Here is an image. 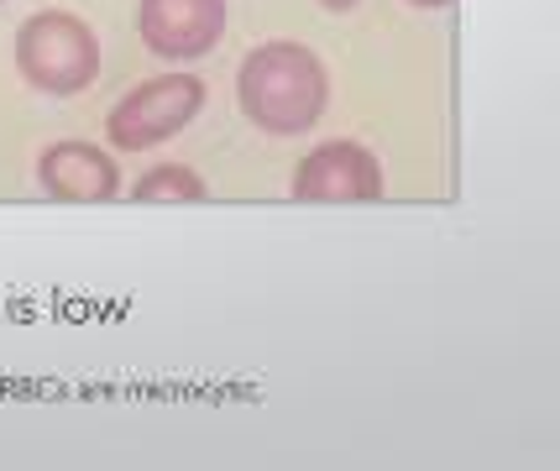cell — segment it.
Segmentation results:
<instances>
[{
	"mask_svg": "<svg viewBox=\"0 0 560 471\" xmlns=\"http://www.w3.org/2000/svg\"><path fill=\"white\" fill-rule=\"evenodd\" d=\"M199 105H205V84L195 74H158L116 99V110L105 116V137L121 152H147L178 137L199 116Z\"/></svg>",
	"mask_w": 560,
	"mask_h": 471,
	"instance_id": "cell-3",
	"label": "cell"
},
{
	"mask_svg": "<svg viewBox=\"0 0 560 471\" xmlns=\"http://www.w3.org/2000/svg\"><path fill=\"white\" fill-rule=\"evenodd\" d=\"M16 74L43 95H84L100 79V37L73 11H37L16 26Z\"/></svg>",
	"mask_w": 560,
	"mask_h": 471,
	"instance_id": "cell-2",
	"label": "cell"
},
{
	"mask_svg": "<svg viewBox=\"0 0 560 471\" xmlns=\"http://www.w3.org/2000/svg\"><path fill=\"white\" fill-rule=\"evenodd\" d=\"M37 184L58 204H105L121 195V168L95 142H52L37 157Z\"/></svg>",
	"mask_w": 560,
	"mask_h": 471,
	"instance_id": "cell-6",
	"label": "cell"
},
{
	"mask_svg": "<svg viewBox=\"0 0 560 471\" xmlns=\"http://www.w3.org/2000/svg\"><path fill=\"white\" fill-rule=\"evenodd\" d=\"M299 204H377L383 199V163L362 142H319L293 168Z\"/></svg>",
	"mask_w": 560,
	"mask_h": 471,
	"instance_id": "cell-4",
	"label": "cell"
},
{
	"mask_svg": "<svg viewBox=\"0 0 560 471\" xmlns=\"http://www.w3.org/2000/svg\"><path fill=\"white\" fill-rule=\"evenodd\" d=\"M409 5H419V11H445V5H456V0H409Z\"/></svg>",
	"mask_w": 560,
	"mask_h": 471,
	"instance_id": "cell-8",
	"label": "cell"
},
{
	"mask_svg": "<svg viewBox=\"0 0 560 471\" xmlns=\"http://www.w3.org/2000/svg\"><path fill=\"white\" fill-rule=\"evenodd\" d=\"M131 199L137 204H199V199H210V189L189 163H163L131 184Z\"/></svg>",
	"mask_w": 560,
	"mask_h": 471,
	"instance_id": "cell-7",
	"label": "cell"
},
{
	"mask_svg": "<svg viewBox=\"0 0 560 471\" xmlns=\"http://www.w3.org/2000/svg\"><path fill=\"white\" fill-rule=\"evenodd\" d=\"M319 5H325V11H351L357 0H319Z\"/></svg>",
	"mask_w": 560,
	"mask_h": 471,
	"instance_id": "cell-9",
	"label": "cell"
},
{
	"mask_svg": "<svg viewBox=\"0 0 560 471\" xmlns=\"http://www.w3.org/2000/svg\"><path fill=\"white\" fill-rule=\"evenodd\" d=\"M225 0H137V32L158 58L189 63L225 37Z\"/></svg>",
	"mask_w": 560,
	"mask_h": 471,
	"instance_id": "cell-5",
	"label": "cell"
},
{
	"mask_svg": "<svg viewBox=\"0 0 560 471\" xmlns=\"http://www.w3.org/2000/svg\"><path fill=\"white\" fill-rule=\"evenodd\" d=\"M236 99L268 137H299L325 116L330 74L304 43H262L236 69Z\"/></svg>",
	"mask_w": 560,
	"mask_h": 471,
	"instance_id": "cell-1",
	"label": "cell"
}]
</instances>
